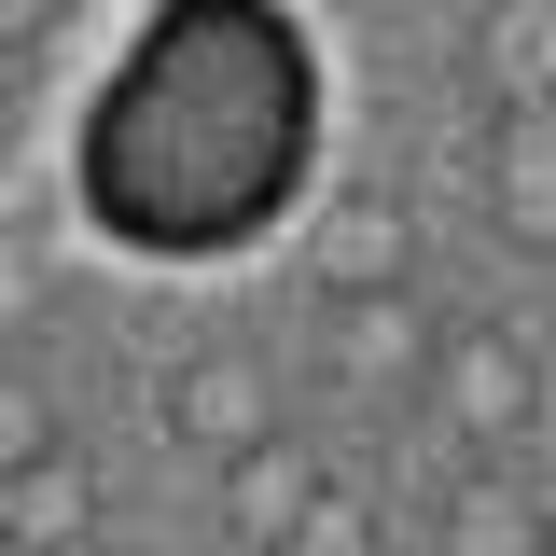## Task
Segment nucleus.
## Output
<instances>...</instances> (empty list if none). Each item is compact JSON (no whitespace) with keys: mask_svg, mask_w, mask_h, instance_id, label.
<instances>
[{"mask_svg":"<svg viewBox=\"0 0 556 556\" xmlns=\"http://www.w3.org/2000/svg\"><path fill=\"white\" fill-rule=\"evenodd\" d=\"M320 42L278 0H167L98 70L70 139V208L139 265H237L306 208Z\"/></svg>","mask_w":556,"mask_h":556,"instance_id":"1","label":"nucleus"},{"mask_svg":"<svg viewBox=\"0 0 556 556\" xmlns=\"http://www.w3.org/2000/svg\"><path fill=\"white\" fill-rule=\"evenodd\" d=\"M431 404H445V445H515L543 417V362L515 334H445L431 348Z\"/></svg>","mask_w":556,"mask_h":556,"instance_id":"2","label":"nucleus"},{"mask_svg":"<svg viewBox=\"0 0 556 556\" xmlns=\"http://www.w3.org/2000/svg\"><path fill=\"white\" fill-rule=\"evenodd\" d=\"M167 431L208 445L223 473H237V459H265V445H292V431H278V376H265V362H237V348H208V362L167 376Z\"/></svg>","mask_w":556,"mask_h":556,"instance_id":"3","label":"nucleus"},{"mask_svg":"<svg viewBox=\"0 0 556 556\" xmlns=\"http://www.w3.org/2000/svg\"><path fill=\"white\" fill-rule=\"evenodd\" d=\"M486 208L529 251H556V112H501L486 126Z\"/></svg>","mask_w":556,"mask_h":556,"instance_id":"4","label":"nucleus"},{"mask_svg":"<svg viewBox=\"0 0 556 556\" xmlns=\"http://www.w3.org/2000/svg\"><path fill=\"white\" fill-rule=\"evenodd\" d=\"M362 292H404V208L390 195H348L320 223V306H362Z\"/></svg>","mask_w":556,"mask_h":556,"instance_id":"5","label":"nucleus"},{"mask_svg":"<svg viewBox=\"0 0 556 556\" xmlns=\"http://www.w3.org/2000/svg\"><path fill=\"white\" fill-rule=\"evenodd\" d=\"M306 515H320V459L306 445H265V459L223 473V529H251V543H292Z\"/></svg>","mask_w":556,"mask_h":556,"instance_id":"6","label":"nucleus"},{"mask_svg":"<svg viewBox=\"0 0 556 556\" xmlns=\"http://www.w3.org/2000/svg\"><path fill=\"white\" fill-rule=\"evenodd\" d=\"M543 529H556V515L515 473H459V486H445V556H543Z\"/></svg>","mask_w":556,"mask_h":556,"instance_id":"7","label":"nucleus"},{"mask_svg":"<svg viewBox=\"0 0 556 556\" xmlns=\"http://www.w3.org/2000/svg\"><path fill=\"white\" fill-rule=\"evenodd\" d=\"M28 459H56V417L28 376H0V473H28Z\"/></svg>","mask_w":556,"mask_h":556,"instance_id":"8","label":"nucleus"},{"mask_svg":"<svg viewBox=\"0 0 556 556\" xmlns=\"http://www.w3.org/2000/svg\"><path fill=\"white\" fill-rule=\"evenodd\" d=\"M362 543H376V515H362L348 486H320V515L292 529V556H362Z\"/></svg>","mask_w":556,"mask_h":556,"instance_id":"9","label":"nucleus"},{"mask_svg":"<svg viewBox=\"0 0 556 556\" xmlns=\"http://www.w3.org/2000/svg\"><path fill=\"white\" fill-rule=\"evenodd\" d=\"M28 292H42V278H28V251H0V320H14Z\"/></svg>","mask_w":556,"mask_h":556,"instance_id":"10","label":"nucleus"},{"mask_svg":"<svg viewBox=\"0 0 556 556\" xmlns=\"http://www.w3.org/2000/svg\"><path fill=\"white\" fill-rule=\"evenodd\" d=\"M0 126H14V112H0Z\"/></svg>","mask_w":556,"mask_h":556,"instance_id":"11","label":"nucleus"}]
</instances>
